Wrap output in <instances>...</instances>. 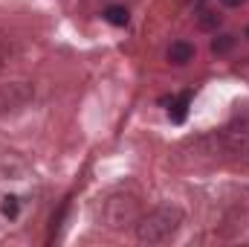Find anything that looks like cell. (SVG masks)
Instances as JSON below:
<instances>
[{"label":"cell","mask_w":249,"mask_h":247,"mask_svg":"<svg viewBox=\"0 0 249 247\" xmlns=\"http://www.w3.org/2000/svg\"><path fill=\"white\" fill-rule=\"evenodd\" d=\"M183 221V212L180 206H157L154 212H148L139 224H136V239L145 242V245H157V242H165L171 233H177Z\"/></svg>","instance_id":"6da1fadb"},{"label":"cell","mask_w":249,"mask_h":247,"mask_svg":"<svg viewBox=\"0 0 249 247\" xmlns=\"http://www.w3.org/2000/svg\"><path fill=\"white\" fill-rule=\"evenodd\" d=\"M102 218H105V224H107L110 230H122V227L133 224V221L139 218V206H136L133 198L113 195V198L105 201V212H102Z\"/></svg>","instance_id":"7a4b0ae2"},{"label":"cell","mask_w":249,"mask_h":247,"mask_svg":"<svg viewBox=\"0 0 249 247\" xmlns=\"http://www.w3.org/2000/svg\"><path fill=\"white\" fill-rule=\"evenodd\" d=\"M29 99H32V87L29 84H23V82L6 84V87H0V114L3 111H15V108H20Z\"/></svg>","instance_id":"3957f363"},{"label":"cell","mask_w":249,"mask_h":247,"mask_svg":"<svg viewBox=\"0 0 249 247\" xmlns=\"http://www.w3.org/2000/svg\"><path fill=\"white\" fill-rule=\"evenodd\" d=\"M226 145L232 148V151H241V154H247L249 151V123H235L226 128Z\"/></svg>","instance_id":"277c9868"},{"label":"cell","mask_w":249,"mask_h":247,"mask_svg":"<svg viewBox=\"0 0 249 247\" xmlns=\"http://www.w3.org/2000/svg\"><path fill=\"white\" fill-rule=\"evenodd\" d=\"M194 59V44H188V41H174L171 47H168V62L177 64V67H183Z\"/></svg>","instance_id":"5b68a950"},{"label":"cell","mask_w":249,"mask_h":247,"mask_svg":"<svg viewBox=\"0 0 249 247\" xmlns=\"http://www.w3.org/2000/svg\"><path fill=\"white\" fill-rule=\"evenodd\" d=\"M105 21L113 23V26H127L130 18H127V9H124V6H107V9H105Z\"/></svg>","instance_id":"8992f818"},{"label":"cell","mask_w":249,"mask_h":247,"mask_svg":"<svg viewBox=\"0 0 249 247\" xmlns=\"http://www.w3.org/2000/svg\"><path fill=\"white\" fill-rule=\"evenodd\" d=\"M235 47V35H217L214 41H212V53L214 56H223V53H229Z\"/></svg>","instance_id":"52a82bcc"},{"label":"cell","mask_w":249,"mask_h":247,"mask_svg":"<svg viewBox=\"0 0 249 247\" xmlns=\"http://www.w3.org/2000/svg\"><path fill=\"white\" fill-rule=\"evenodd\" d=\"M197 23H200V29H214V26L220 23V15L212 12V9H203L200 18H197Z\"/></svg>","instance_id":"ba28073f"},{"label":"cell","mask_w":249,"mask_h":247,"mask_svg":"<svg viewBox=\"0 0 249 247\" xmlns=\"http://www.w3.org/2000/svg\"><path fill=\"white\" fill-rule=\"evenodd\" d=\"M0 209H3V215H6V218H15V215H18V198H15V195H6Z\"/></svg>","instance_id":"9c48e42d"},{"label":"cell","mask_w":249,"mask_h":247,"mask_svg":"<svg viewBox=\"0 0 249 247\" xmlns=\"http://www.w3.org/2000/svg\"><path fill=\"white\" fill-rule=\"evenodd\" d=\"M186 108H188V96H183V99L174 105V111H171V120H174V123H183V120H186Z\"/></svg>","instance_id":"30bf717a"},{"label":"cell","mask_w":249,"mask_h":247,"mask_svg":"<svg viewBox=\"0 0 249 247\" xmlns=\"http://www.w3.org/2000/svg\"><path fill=\"white\" fill-rule=\"evenodd\" d=\"M226 6H241V3H247V0H223Z\"/></svg>","instance_id":"8fae6325"},{"label":"cell","mask_w":249,"mask_h":247,"mask_svg":"<svg viewBox=\"0 0 249 247\" xmlns=\"http://www.w3.org/2000/svg\"><path fill=\"white\" fill-rule=\"evenodd\" d=\"M247 38H249V26H247Z\"/></svg>","instance_id":"7c38bea8"}]
</instances>
